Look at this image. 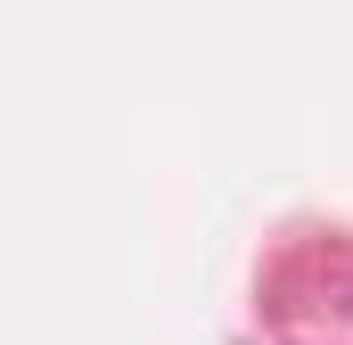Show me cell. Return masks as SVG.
Wrapping results in <instances>:
<instances>
[]
</instances>
